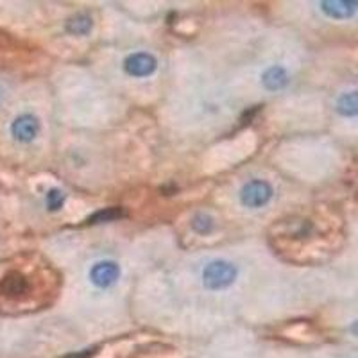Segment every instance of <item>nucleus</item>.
Returning <instances> with one entry per match:
<instances>
[{
    "mask_svg": "<svg viewBox=\"0 0 358 358\" xmlns=\"http://www.w3.org/2000/svg\"><path fill=\"white\" fill-rule=\"evenodd\" d=\"M62 276L38 252H22L0 262V313L36 312L52 305Z\"/></svg>",
    "mask_w": 358,
    "mask_h": 358,
    "instance_id": "1",
    "label": "nucleus"
},
{
    "mask_svg": "<svg viewBox=\"0 0 358 358\" xmlns=\"http://www.w3.org/2000/svg\"><path fill=\"white\" fill-rule=\"evenodd\" d=\"M63 203H65V194L62 190H57V188L49 190V194H47V206H49V210L56 212V210L63 206Z\"/></svg>",
    "mask_w": 358,
    "mask_h": 358,
    "instance_id": "13",
    "label": "nucleus"
},
{
    "mask_svg": "<svg viewBox=\"0 0 358 358\" xmlns=\"http://www.w3.org/2000/svg\"><path fill=\"white\" fill-rule=\"evenodd\" d=\"M271 199H273V187L262 179L249 181L241 190V203L245 208H262Z\"/></svg>",
    "mask_w": 358,
    "mask_h": 358,
    "instance_id": "3",
    "label": "nucleus"
},
{
    "mask_svg": "<svg viewBox=\"0 0 358 358\" xmlns=\"http://www.w3.org/2000/svg\"><path fill=\"white\" fill-rule=\"evenodd\" d=\"M118 278H120V267L113 260L97 262L90 268V281L99 289H110L117 283Z\"/></svg>",
    "mask_w": 358,
    "mask_h": 358,
    "instance_id": "5",
    "label": "nucleus"
},
{
    "mask_svg": "<svg viewBox=\"0 0 358 358\" xmlns=\"http://www.w3.org/2000/svg\"><path fill=\"white\" fill-rule=\"evenodd\" d=\"M321 11L334 20H348L358 13V2L351 0H335V2H321Z\"/></svg>",
    "mask_w": 358,
    "mask_h": 358,
    "instance_id": "7",
    "label": "nucleus"
},
{
    "mask_svg": "<svg viewBox=\"0 0 358 358\" xmlns=\"http://www.w3.org/2000/svg\"><path fill=\"white\" fill-rule=\"evenodd\" d=\"M122 210L120 208H106V210H101V212L94 213V215L90 217L86 222L88 224H97V222H108V220L118 219V217H122Z\"/></svg>",
    "mask_w": 358,
    "mask_h": 358,
    "instance_id": "11",
    "label": "nucleus"
},
{
    "mask_svg": "<svg viewBox=\"0 0 358 358\" xmlns=\"http://www.w3.org/2000/svg\"><path fill=\"white\" fill-rule=\"evenodd\" d=\"M66 31L70 34H78V36H83V34H88L92 31V18L85 13H79L76 17L69 18L66 22Z\"/></svg>",
    "mask_w": 358,
    "mask_h": 358,
    "instance_id": "10",
    "label": "nucleus"
},
{
    "mask_svg": "<svg viewBox=\"0 0 358 358\" xmlns=\"http://www.w3.org/2000/svg\"><path fill=\"white\" fill-rule=\"evenodd\" d=\"M262 83H264V86L268 92H278V90L287 86V83H289V73H287V70L283 66L274 65L265 70L264 76H262Z\"/></svg>",
    "mask_w": 358,
    "mask_h": 358,
    "instance_id": "8",
    "label": "nucleus"
},
{
    "mask_svg": "<svg viewBox=\"0 0 358 358\" xmlns=\"http://www.w3.org/2000/svg\"><path fill=\"white\" fill-rule=\"evenodd\" d=\"M238 276L235 265L228 260H213L204 267L203 283L208 290H224L233 285Z\"/></svg>",
    "mask_w": 358,
    "mask_h": 358,
    "instance_id": "2",
    "label": "nucleus"
},
{
    "mask_svg": "<svg viewBox=\"0 0 358 358\" xmlns=\"http://www.w3.org/2000/svg\"><path fill=\"white\" fill-rule=\"evenodd\" d=\"M351 331H353L355 335H358V321H355L353 324H351Z\"/></svg>",
    "mask_w": 358,
    "mask_h": 358,
    "instance_id": "15",
    "label": "nucleus"
},
{
    "mask_svg": "<svg viewBox=\"0 0 358 358\" xmlns=\"http://www.w3.org/2000/svg\"><path fill=\"white\" fill-rule=\"evenodd\" d=\"M337 111L342 117H358V90L346 92L337 99Z\"/></svg>",
    "mask_w": 358,
    "mask_h": 358,
    "instance_id": "9",
    "label": "nucleus"
},
{
    "mask_svg": "<svg viewBox=\"0 0 358 358\" xmlns=\"http://www.w3.org/2000/svg\"><path fill=\"white\" fill-rule=\"evenodd\" d=\"M192 228L196 229L199 235H208V233L213 229V219L206 213H199V215L194 217L192 220Z\"/></svg>",
    "mask_w": 358,
    "mask_h": 358,
    "instance_id": "12",
    "label": "nucleus"
},
{
    "mask_svg": "<svg viewBox=\"0 0 358 358\" xmlns=\"http://www.w3.org/2000/svg\"><path fill=\"white\" fill-rule=\"evenodd\" d=\"M38 133H40V120H38L34 115L25 113L13 120L11 134L15 136V140H18V142H33L38 136Z\"/></svg>",
    "mask_w": 358,
    "mask_h": 358,
    "instance_id": "6",
    "label": "nucleus"
},
{
    "mask_svg": "<svg viewBox=\"0 0 358 358\" xmlns=\"http://www.w3.org/2000/svg\"><path fill=\"white\" fill-rule=\"evenodd\" d=\"M2 99H4V90L0 88V102H2Z\"/></svg>",
    "mask_w": 358,
    "mask_h": 358,
    "instance_id": "16",
    "label": "nucleus"
},
{
    "mask_svg": "<svg viewBox=\"0 0 358 358\" xmlns=\"http://www.w3.org/2000/svg\"><path fill=\"white\" fill-rule=\"evenodd\" d=\"M95 353H97V351H95V348H88V350L76 351V353H70L63 358H92Z\"/></svg>",
    "mask_w": 358,
    "mask_h": 358,
    "instance_id": "14",
    "label": "nucleus"
},
{
    "mask_svg": "<svg viewBox=\"0 0 358 358\" xmlns=\"http://www.w3.org/2000/svg\"><path fill=\"white\" fill-rule=\"evenodd\" d=\"M156 66H158V62L149 52L131 54L124 62V70L131 78H149L156 72Z\"/></svg>",
    "mask_w": 358,
    "mask_h": 358,
    "instance_id": "4",
    "label": "nucleus"
}]
</instances>
